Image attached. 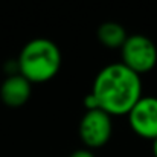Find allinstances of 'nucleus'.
Returning a JSON list of instances; mask_svg holds the SVG:
<instances>
[{"mask_svg": "<svg viewBox=\"0 0 157 157\" xmlns=\"http://www.w3.org/2000/svg\"><path fill=\"white\" fill-rule=\"evenodd\" d=\"M31 82L21 76L20 73H14L9 75L2 87H0V98L3 101V104L8 107H21L28 102V99L31 98Z\"/></svg>", "mask_w": 157, "mask_h": 157, "instance_id": "nucleus-6", "label": "nucleus"}, {"mask_svg": "<svg viewBox=\"0 0 157 157\" xmlns=\"http://www.w3.org/2000/svg\"><path fill=\"white\" fill-rule=\"evenodd\" d=\"M122 64L137 73H147L153 70L157 64V48L153 40L142 34L128 35L121 48Z\"/></svg>", "mask_w": 157, "mask_h": 157, "instance_id": "nucleus-3", "label": "nucleus"}, {"mask_svg": "<svg viewBox=\"0 0 157 157\" xmlns=\"http://www.w3.org/2000/svg\"><path fill=\"white\" fill-rule=\"evenodd\" d=\"M153 154H154V157H157V139L153 140Z\"/></svg>", "mask_w": 157, "mask_h": 157, "instance_id": "nucleus-9", "label": "nucleus"}, {"mask_svg": "<svg viewBox=\"0 0 157 157\" xmlns=\"http://www.w3.org/2000/svg\"><path fill=\"white\" fill-rule=\"evenodd\" d=\"M69 157H96L93 153H92V150H89V148H81V150H76V151H73L72 154Z\"/></svg>", "mask_w": 157, "mask_h": 157, "instance_id": "nucleus-8", "label": "nucleus"}, {"mask_svg": "<svg viewBox=\"0 0 157 157\" xmlns=\"http://www.w3.org/2000/svg\"><path fill=\"white\" fill-rule=\"evenodd\" d=\"M90 93L98 108L110 116H124L142 98V79L122 63H111L95 76Z\"/></svg>", "mask_w": 157, "mask_h": 157, "instance_id": "nucleus-1", "label": "nucleus"}, {"mask_svg": "<svg viewBox=\"0 0 157 157\" xmlns=\"http://www.w3.org/2000/svg\"><path fill=\"white\" fill-rule=\"evenodd\" d=\"M61 67V51L49 38L28 41L17 59V70L31 84L46 82L56 76Z\"/></svg>", "mask_w": 157, "mask_h": 157, "instance_id": "nucleus-2", "label": "nucleus"}, {"mask_svg": "<svg viewBox=\"0 0 157 157\" xmlns=\"http://www.w3.org/2000/svg\"><path fill=\"white\" fill-rule=\"evenodd\" d=\"M78 131L82 144L89 150L104 147L110 140L113 131L111 116L101 108L87 110L79 121Z\"/></svg>", "mask_w": 157, "mask_h": 157, "instance_id": "nucleus-4", "label": "nucleus"}, {"mask_svg": "<svg viewBox=\"0 0 157 157\" xmlns=\"http://www.w3.org/2000/svg\"><path fill=\"white\" fill-rule=\"evenodd\" d=\"M98 40L101 41V44H104L105 48L110 49H116V48H122V44L127 40V32L124 29L122 25L116 23V21H105L98 28Z\"/></svg>", "mask_w": 157, "mask_h": 157, "instance_id": "nucleus-7", "label": "nucleus"}, {"mask_svg": "<svg viewBox=\"0 0 157 157\" xmlns=\"http://www.w3.org/2000/svg\"><path fill=\"white\" fill-rule=\"evenodd\" d=\"M128 122L131 130L148 140L157 139V98L142 96L130 110Z\"/></svg>", "mask_w": 157, "mask_h": 157, "instance_id": "nucleus-5", "label": "nucleus"}]
</instances>
